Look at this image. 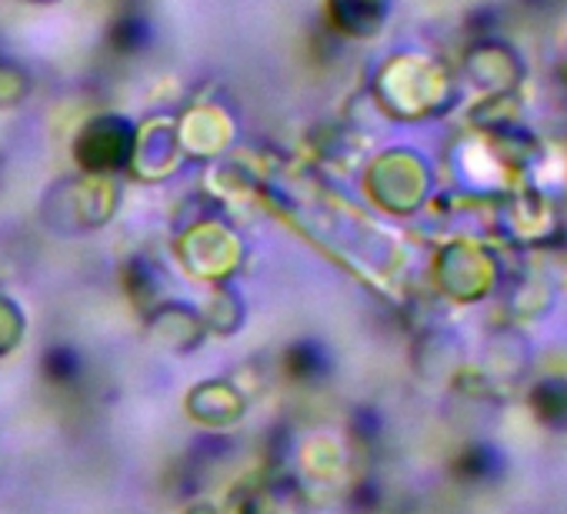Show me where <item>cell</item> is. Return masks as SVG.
<instances>
[{
  "label": "cell",
  "instance_id": "1",
  "mask_svg": "<svg viewBox=\"0 0 567 514\" xmlns=\"http://www.w3.org/2000/svg\"><path fill=\"white\" fill-rule=\"evenodd\" d=\"M368 101L384 121L424 124L451 114L461 101V78L437 54L394 51L374 68Z\"/></svg>",
  "mask_w": 567,
  "mask_h": 514
},
{
  "label": "cell",
  "instance_id": "2",
  "mask_svg": "<svg viewBox=\"0 0 567 514\" xmlns=\"http://www.w3.org/2000/svg\"><path fill=\"white\" fill-rule=\"evenodd\" d=\"M124 201L121 177H97V174H68L44 187L38 217L58 237H81L97 234L107 227Z\"/></svg>",
  "mask_w": 567,
  "mask_h": 514
},
{
  "label": "cell",
  "instance_id": "3",
  "mask_svg": "<svg viewBox=\"0 0 567 514\" xmlns=\"http://www.w3.org/2000/svg\"><path fill=\"white\" fill-rule=\"evenodd\" d=\"M174 254L190 281L217 288L234 285L244 268L247 244L227 220V210H214L207 217L174 227Z\"/></svg>",
  "mask_w": 567,
  "mask_h": 514
},
{
  "label": "cell",
  "instance_id": "4",
  "mask_svg": "<svg viewBox=\"0 0 567 514\" xmlns=\"http://www.w3.org/2000/svg\"><path fill=\"white\" fill-rule=\"evenodd\" d=\"M361 187L378 210L414 217L434 197V167L414 147H384L364 161Z\"/></svg>",
  "mask_w": 567,
  "mask_h": 514
},
{
  "label": "cell",
  "instance_id": "5",
  "mask_svg": "<svg viewBox=\"0 0 567 514\" xmlns=\"http://www.w3.org/2000/svg\"><path fill=\"white\" fill-rule=\"evenodd\" d=\"M431 281L454 305H477L501 288V257L474 234L447 237L431 261Z\"/></svg>",
  "mask_w": 567,
  "mask_h": 514
},
{
  "label": "cell",
  "instance_id": "6",
  "mask_svg": "<svg viewBox=\"0 0 567 514\" xmlns=\"http://www.w3.org/2000/svg\"><path fill=\"white\" fill-rule=\"evenodd\" d=\"M491 230H497V237H504L511 247L534 254L564 234V220L550 194L534 184H524L494 201Z\"/></svg>",
  "mask_w": 567,
  "mask_h": 514
},
{
  "label": "cell",
  "instance_id": "7",
  "mask_svg": "<svg viewBox=\"0 0 567 514\" xmlns=\"http://www.w3.org/2000/svg\"><path fill=\"white\" fill-rule=\"evenodd\" d=\"M134 137H137V121L117 111H101L87 117L78 127L74 144H71L78 171L97 174V177H124L131 167Z\"/></svg>",
  "mask_w": 567,
  "mask_h": 514
},
{
  "label": "cell",
  "instance_id": "8",
  "mask_svg": "<svg viewBox=\"0 0 567 514\" xmlns=\"http://www.w3.org/2000/svg\"><path fill=\"white\" fill-rule=\"evenodd\" d=\"M174 127L181 154L190 164L224 161L237 144V117L217 97H194L181 114H174Z\"/></svg>",
  "mask_w": 567,
  "mask_h": 514
},
{
  "label": "cell",
  "instance_id": "9",
  "mask_svg": "<svg viewBox=\"0 0 567 514\" xmlns=\"http://www.w3.org/2000/svg\"><path fill=\"white\" fill-rule=\"evenodd\" d=\"M461 74L477 91V97H487V94H520V84L527 78V61L504 38H474L464 48Z\"/></svg>",
  "mask_w": 567,
  "mask_h": 514
},
{
  "label": "cell",
  "instance_id": "10",
  "mask_svg": "<svg viewBox=\"0 0 567 514\" xmlns=\"http://www.w3.org/2000/svg\"><path fill=\"white\" fill-rule=\"evenodd\" d=\"M184 164L187 161H184L181 144H177L174 114L154 111L144 121H137V137H134L127 177H134L141 184H161V181H171Z\"/></svg>",
  "mask_w": 567,
  "mask_h": 514
},
{
  "label": "cell",
  "instance_id": "11",
  "mask_svg": "<svg viewBox=\"0 0 567 514\" xmlns=\"http://www.w3.org/2000/svg\"><path fill=\"white\" fill-rule=\"evenodd\" d=\"M184 414L210 434L234 431L247 414V391L234 378H204L187 388Z\"/></svg>",
  "mask_w": 567,
  "mask_h": 514
},
{
  "label": "cell",
  "instance_id": "12",
  "mask_svg": "<svg viewBox=\"0 0 567 514\" xmlns=\"http://www.w3.org/2000/svg\"><path fill=\"white\" fill-rule=\"evenodd\" d=\"M144 335L147 341L174 358H187L194 354L204 341H207V328L200 321V311L187 301L177 298H164L161 305H154L147 315H141Z\"/></svg>",
  "mask_w": 567,
  "mask_h": 514
},
{
  "label": "cell",
  "instance_id": "13",
  "mask_svg": "<svg viewBox=\"0 0 567 514\" xmlns=\"http://www.w3.org/2000/svg\"><path fill=\"white\" fill-rule=\"evenodd\" d=\"M391 0H324V24L338 41L368 44L384 34Z\"/></svg>",
  "mask_w": 567,
  "mask_h": 514
},
{
  "label": "cell",
  "instance_id": "14",
  "mask_svg": "<svg viewBox=\"0 0 567 514\" xmlns=\"http://www.w3.org/2000/svg\"><path fill=\"white\" fill-rule=\"evenodd\" d=\"M308 151H311V157H315L318 167L338 171V174L358 171V167L364 164V157H368L364 134L358 131L354 121L318 124V127L308 134Z\"/></svg>",
  "mask_w": 567,
  "mask_h": 514
},
{
  "label": "cell",
  "instance_id": "15",
  "mask_svg": "<svg viewBox=\"0 0 567 514\" xmlns=\"http://www.w3.org/2000/svg\"><path fill=\"white\" fill-rule=\"evenodd\" d=\"M121 288L131 298V305L137 308V315H147L154 305H161L167 298V271L157 257L151 254H131L121 265Z\"/></svg>",
  "mask_w": 567,
  "mask_h": 514
},
{
  "label": "cell",
  "instance_id": "16",
  "mask_svg": "<svg viewBox=\"0 0 567 514\" xmlns=\"http://www.w3.org/2000/svg\"><path fill=\"white\" fill-rule=\"evenodd\" d=\"M104 44H107V51L117 61H134V58H141V54L151 51V44H154V24H151V18L141 8L127 4V8H121L111 18V24L104 31Z\"/></svg>",
  "mask_w": 567,
  "mask_h": 514
},
{
  "label": "cell",
  "instance_id": "17",
  "mask_svg": "<svg viewBox=\"0 0 567 514\" xmlns=\"http://www.w3.org/2000/svg\"><path fill=\"white\" fill-rule=\"evenodd\" d=\"M197 311H200V321L207 328V338L230 341L247 325V301H244V295L234 285L210 288V295L204 298V305Z\"/></svg>",
  "mask_w": 567,
  "mask_h": 514
},
{
  "label": "cell",
  "instance_id": "18",
  "mask_svg": "<svg viewBox=\"0 0 567 514\" xmlns=\"http://www.w3.org/2000/svg\"><path fill=\"white\" fill-rule=\"evenodd\" d=\"M280 374L298 388H315L331 374V351L315 338H298L280 351Z\"/></svg>",
  "mask_w": 567,
  "mask_h": 514
},
{
  "label": "cell",
  "instance_id": "19",
  "mask_svg": "<svg viewBox=\"0 0 567 514\" xmlns=\"http://www.w3.org/2000/svg\"><path fill=\"white\" fill-rule=\"evenodd\" d=\"M451 474L464 484H494L504 474V458L494 444L487 441H467L454 461H451Z\"/></svg>",
  "mask_w": 567,
  "mask_h": 514
},
{
  "label": "cell",
  "instance_id": "20",
  "mask_svg": "<svg viewBox=\"0 0 567 514\" xmlns=\"http://www.w3.org/2000/svg\"><path fill=\"white\" fill-rule=\"evenodd\" d=\"M520 114H524L520 94H487L467 107V124L477 134H491V131H504V127L520 124Z\"/></svg>",
  "mask_w": 567,
  "mask_h": 514
},
{
  "label": "cell",
  "instance_id": "21",
  "mask_svg": "<svg viewBox=\"0 0 567 514\" xmlns=\"http://www.w3.org/2000/svg\"><path fill=\"white\" fill-rule=\"evenodd\" d=\"M530 414L547 431H567V378H544L527 394Z\"/></svg>",
  "mask_w": 567,
  "mask_h": 514
},
{
  "label": "cell",
  "instance_id": "22",
  "mask_svg": "<svg viewBox=\"0 0 567 514\" xmlns=\"http://www.w3.org/2000/svg\"><path fill=\"white\" fill-rule=\"evenodd\" d=\"M41 371L51 381V388L68 391V388L81 384V378H84V358L71 345H51L44 351V358H41Z\"/></svg>",
  "mask_w": 567,
  "mask_h": 514
},
{
  "label": "cell",
  "instance_id": "23",
  "mask_svg": "<svg viewBox=\"0 0 567 514\" xmlns=\"http://www.w3.org/2000/svg\"><path fill=\"white\" fill-rule=\"evenodd\" d=\"M24 335H28V315L24 308L0 291V358L14 354L21 345H24Z\"/></svg>",
  "mask_w": 567,
  "mask_h": 514
},
{
  "label": "cell",
  "instance_id": "24",
  "mask_svg": "<svg viewBox=\"0 0 567 514\" xmlns=\"http://www.w3.org/2000/svg\"><path fill=\"white\" fill-rule=\"evenodd\" d=\"M31 74L8 61V58H0V111H11V107H21L28 97H31Z\"/></svg>",
  "mask_w": 567,
  "mask_h": 514
},
{
  "label": "cell",
  "instance_id": "25",
  "mask_svg": "<svg viewBox=\"0 0 567 514\" xmlns=\"http://www.w3.org/2000/svg\"><path fill=\"white\" fill-rule=\"evenodd\" d=\"M534 271H540L550 285L567 288V230L547 247L534 250Z\"/></svg>",
  "mask_w": 567,
  "mask_h": 514
},
{
  "label": "cell",
  "instance_id": "26",
  "mask_svg": "<svg viewBox=\"0 0 567 514\" xmlns=\"http://www.w3.org/2000/svg\"><path fill=\"white\" fill-rule=\"evenodd\" d=\"M517 4V11L520 14H527V18H554V14H560L564 8H567V0H514Z\"/></svg>",
  "mask_w": 567,
  "mask_h": 514
},
{
  "label": "cell",
  "instance_id": "27",
  "mask_svg": "<svg viewBox=\"0 0 567 514\" xmlns=\"http://www.w3.org/2000/svg\"><path fill=\"white\" fill-rule=\"evenodd\" d=\"M24 4H54V0H24Z\"/></svg>",
  "mask_w": 567,
  "mask_h": 514
}]
</instances>
